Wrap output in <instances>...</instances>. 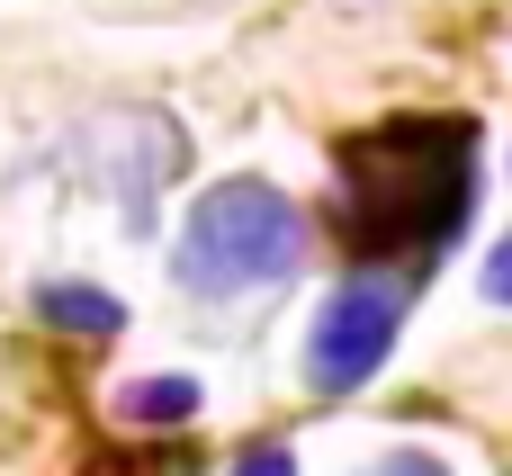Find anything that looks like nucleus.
<instances>
[{
    "instance_id": "9d476101",
    "label": "nucleus",
    "mask_w": 512,
    "mask_h": 476,
    "mask_svg": "<svg viewBox=\"0 0 512 476\" xmlns=\"http://www.w3.org/2000/svg\"><path fill=\"white\" fill-rule=\"evenodd\" d=\"M342 9H378V0H342Z\"/></svg>"
},
{
    "instance_id": "0eeeda50",
    "label": "nucleus",
    "mask_w": 512,
    "mask_h": 476,
    "mask_svg": "<svg viewBox=\"0 0 512 476\" xmlns=\"http://www.w3.org/2000/svg\"><path fill=\"white\" fill-rule=\"evenodd\" d=\"M486 306H512V234L486 252Z\"/></svg>"
},
{
    "instance_id": "39448f33",
    "label": "nucleus",
    "mask_w": 512,
    "mask_h": 476,
    "mask_svg": "<svg viewBox=\"0 0 512 476\" xmlns=\"http://www.w3.org/2000/svg\"><path fill=\"white\" fill-rule=\"evenodd\" d=\"M36 315H45L54 333H90V342H117V333H126V306H117L108 288H90V279H45V288H36Z\"/></svg>"
},
{
    "instance_id": "6e6552de",
    "label": "nucleus",
    "mask_w": 512,
    "mask_h": 476,
    "mask_svg": "<svg viewBox=\"0 0 512 476\" xmlns=\"http://www.w3.org/2000/svg\"><path fill=\"white\" fill-rule=\"evenodd\" d=\"M369 476H450V468H441L432 450H387V459H378Z\"/></svg>"
},
{
    "instance_id": "1a4fd4ad",
    "label": "nucleus",
    "mask_w": 512,
    "mask_h": 476,
    "mask_svg": "<svg viewBox=\"0 0 512 476\" xmlns=\"http://www.w3.org/2000/svg\"><path fill=\"white\" fill-rule=\"evenodd\" d=\"M234 476H297V459H288V450H243Z\"/></svg>"
},
{
    "instance_id": "7ed1b4c3",
    "label": "nucleus",
    "mask_w": 512,
    "mask_h": 476,
    "mask_svg": "<svg viewBox=\"0 0 512 476\" xmlns=\"http://www.w3.org/2000/svg\"><path fill=\"white\" fill-rule=\"evenodd\" d=\"M405 297H414L405 270H369V279H351L342 297H324V315H315V333H306V387H315V396L369 387V378L387 369L396 333H405Z\"/></svg>"
},
{
    "instance_id": "f257e3e1",
    "label": "nucleus",
    "mask_w": 512,
    "mask_h": 476,
    "mask_svg": "<svg viewBox=\"0 0 512 476\" xmlns=\"http://www.w3.org/2000/svg\"><path fill=\"white\" fill-rule=\"evenodd\" d=\"M342 234L360 243V261H396L423 270L459 243L468 207H477V126L468 117H396L351 135L342 153Z\"/></svg>"
},
{
    "instance_id": "423d86ee",
    "label": "nucleus",
    "mask_w": 512,
    "mask_h": 476,
    "mask_svg": "<svg viewBox=\"0 0 512 476\" xmlns=\"http://www.w3.org/2000/svg\"><path fill=\"white\" fill-rule=\"evenodd\" d=\"M198 414V378H135L126 396H117V423L126 432H171V423H189Z\"/></svg>"
},
{
    "instance_id": "20e7f679",
    "label": "nucleus",
    "mask_w": 512,
    "mask_h": 476,
    "mask_svg": "<svg viewBox=\"0 0 512 476\" xmlns=\"http://www.w3.org/2000/svg\"><path fill=\"white\" fill-rule=\"evenodd\" d=\"M180 126L171 117H108V135H99V162H108V180H117V207H126V234H153V189L180 171Z\"/></svg>"
},
{
    "instance_id": "f03ea898",
    "label": "nucleus",
    "mask_w": 512,
    "mask_h": 476,
    "mask_svg": "<svg viewBox=\"0 0 512 476\" xmlns=\"http://www.w3.org/2000/svg\"><path fill=\"white\" fill-rule=\"evenodd\" d=\"M306 252V216L288 207V189L270 180H216L171 252V279L189 297H234V288H270L288 279V261Z\"/></svg>"
}]
</instances>
